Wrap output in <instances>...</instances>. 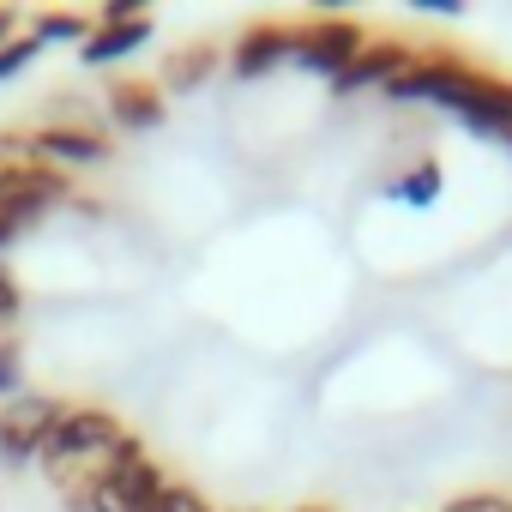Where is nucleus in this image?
<instances>
[{"instance_id":"1","label":"nucleus","mask_w":512,"mask_h":512,"mask_svg":"<svg viewBox=\"0 0 512 512\" xmlns=\"http://www.w3.org/2000/svg\"><path fill=\"white\" fill-rule=\"evenodd\" d=\"M133 446H139V440H133L109 410H97V404H67L61 422H55L49 440H43V470H49V482H55L67 500H79V494L103 488V482L115 476V464H121Z\"/></svg>"},{"instance_id":"2","label":"nucleus","mask_w":512,"mask_h":512,"mask_svg":"<svg viewBox=\"0 0 512 512\" xmlns=\"http://www.w3.org/2000/svg\"><path fill=\"white\" fill-rule=\"evenodd\" d=\"M362 49H368V31L356 19H344V13H314L308 25H290V55L302 67L326 73V79H338Z\"/></svg>"},{"instance_id":"3","label":"nucleus","mask_w":512,"mask_h":512,"mask_svg":"<svg viewBox=\"0 0 512 512\" xmlns=\"http://www.w3.org/2000/svg\"><path fill=\"white\" fill-rule=\"evenodd\" d=\"M61 410L67 404L49 398V392H13L7 404H0V458H7V464L43 458V440L61 422Z\"/></svg>"},{"instance_id":"4","label":"nucleus","mask_w":512,"mask_h":512,"mask_svg":"<svg viewBox=\"0 0 512 512\" xmlns=\"http://www.w3.org/2000/svg\"><path fill=\"white\" fill-rule=\"evenodd\" d=\"M67 199H73L67 175H61L55 163H43V169H31V175H19V181H0V223L31 229L37 217H49V211L67 205Z\"/></svg>"},{"instance_id":"5","label":"nucleus","mask_w":512,"mask_h":512,"mask_svg":"<svg viewBox=\"0 0 512 512\" xmlns=\"http://www.w3.org/2000/svg\"><path fill=\"white\" fill-rule=\"evenodd\" d=\"M37 151L55 169H97V163L115 157V145L97 127H85V121H49V127H37Z\"/></svg>"},{"instance_id":"6","label":"nucleus","mask_w":512,"mask_h":512,"mask_svg":"<svg viewBox=\"0 0 512 512\" xmlns=\"http://www.w3.org/2000/svg\"><path fill=\"white\" fill-rule=\"evenodd\" d=\"M410 61H416V49H410V43H398V37L368 43V49H362V55H356L338 79H332V91H338V97H356V91H386V85H392Z\"/></svg>"},{"instance_id":"7","label":"nucleus","mask_w":512,"mask_h":512,"mask_svg":"<svg viewBox=\"0 0 512 512\" xmlns=\"http://www.w3.org/2000/svg\"><path fill=\"white\" fill-rule=\"evenodd\" d=\"M103 109H109V121H115V127H127V133H151V127H163V121H169L163 91H157V85H145V79H115V85H109V97H103Z\"/></svg>"},{"instance_id":"8","label":"nucleus","mask_w":512,"mask_h":512,"mask_svg":"<svg viewBox=\"0 0 512 512\" xmlns=\"http://www.w3.org/2000/svg\"><path fill=\"white\" fill-rule=\"evenodd\" d=\"M278 61H290V25H247L241 31V43H235V55H229V73L235 79H260V73H272Z\"/></svg>"},{"instance_id":"9","label":"nucleus","mask_w":512,"mask_h":512,"mask_svg":"<svg viewBox=\"0 0 512 512\" xmlns=\"http://www.w3.org/2000/svg\"><path fill=\"white\" fill-rule=\"evenodd\" d=\"M145 37H151V13H145V19H127V25H91V37H85L79 49H85L91 67H109V61L145 49Z\"/></svg>"},{"instance_id":"10","label":"nucleus","mask_w":512,"mask_h":512,"mask_svg":"<svg viewBox=\"0 0 512 512\" xmlns=\"http://www.w3.org/2000/svg\"><path fill=\"white\" fill-rule=\"evenodd\" d=\"M217 49L211 43H193V49H181V55H169L163 61V79H157V91L169 97V91H193V85H205L211 73H217Z\"/></svg>"},{"instance_id":"11","label":"nucleus","mask_w":512,"mask_h":512,"mask_svg":"<svg viewBox=\"0 0 512 512\" xmlns=\"http://www.w3.org/2000/svg\"><path fill=\"white\" fill-rule=\"evenodd\" d=\"M440 187H446V175H440V163H434V157H416V169L392 181V193H398L404 205H416V211H422V205H434V199H440Z\"/></svg>"},{"instance_id":"12","label":"nucleus","mask_w":512,"mask_h":512,"mask_svg":"<svg viewBox=\"0 0 512 512\" xmlns=\"http://www.w3.org/2000/svg\"><path fill=\"white\" fill-rule=\"evenodd\" d=\"M49 157L37 151V133H0V181H19L31 169H43Z\"/></svg>"},{"instance_id":"13","label":"nucleus","mask_w":512,"mask_h":512,"mask_svg":"<svg viewBox=\"0 0 512 512\" xmlns=\"http://www.w3.org/2000/svg\"><path fill=\"white\" fill-rule=\"evenodd\" d=\"M31 37H37V43H85V37H91V25H85L79 13H43Z\"/></svg>"},{"instance_id":"14","label":"nucleus","mask_w":512,"mask_h":512,"mask_svg":"<svg viewBox=\"0 0 512 512\" xmlns=\"http://www.w3.org/2000/svg\"><path fill=\"white\" fill-rule=\"evenodd\" d=\"M37 49H43L37 37H19V43H7V49H0V79H19V73L37 61Z\"/></svg>"},{"instance_id":"15","label":"nucleus","mask_w":512,"mask_h":512,"mask_svg":"<svg viewBox=\"0 0 512 512\" xmlns=\"http://www.w3.org/2000/svg\"><path fill=\"white\" fill-rule=\"evenodd\" d=\"M446 512H512V500H506V494H494V488H476V494H458Z\"/></svg>"},{"instance_id":"16","label":"nucleus","mask_w":512,"mask_h":512,"mask_svg":"<svg viewBox=\"0 0 512 512\" xmlns=\"http://www.w3.org/2000/svg\"><path fill=\"white\" fill-rule=\"evenodd\" d=\"M163 512H211V500H205V494H193L187 482H169V494H163Z\"/></svg>"},{"instance_id":"17","label":"nucleus","mask_w":512,"mask_h":512,"mask_svg":"<svg viewBox=\"0 0 512 512\" xmlns=\"http://www.w3.org/2000/svg\"><path fill=\"white\" fill-rule=\"evenodd\" d=\"M19 314H25V296H19V284L7 278V266H0V332H7Z\"/></svg>"},{"instance_id":"18","label":"nucleus","mask_w":512,"mask_h":512,"mask_svg":"<svg viewBox=\"0 0 512 512\" xmlns=\"http://www.w3.org/2000/svg\"><path fill=\"white\" fill-rule=\"evenodd\" d=\"M19 392V344H0V404Z\"/></svg>"},{"instance_id":"19","label":"nucleus","mask_w":512,"mask_h":512,"mask_svg":"<svg viewBox=\"0 0 512 512\" xmlns=\"http://www.w3.org/2000/svg\"><path fill=\"white\" fill-rule=\"evenodd\" d=\"M127 19H145L139 0H103V7H97V25H127Z\"/></svg>"},{"instance_id":"20","label":"nucleus","mask_w":512,"mask_h":512,"mask_svg":"<svg viewBox=\"0 0 512 512\" xmlns=\"http://www.w3.org/2000/svg\"><path fill=\"white\" fill-rule=\"evenodd\" d=\"M7 43H19V13L0 7V49H7Z\"/></svg>"},{"instance_id":"21","label":"nucleus","mask_w":512,"mask_h":512,"mask_svg":"<svg viewBox=\"0 0 512 512\" xmlns=\"http://www.w3.org/2000/svg\"><path fill=\"white\" fill-rule=\"evenodd\" d=\"M13 235H19V229H13V223H0V247H7V241H13Z\"/></svg>"},{"instance_id":"22","label":"nucleus","mask_w":512,"mask_h":512,"mask_svg":"<svg viewBox=\"0 0 512 512\" xmlns=\"http://www.w3.org/2000/svg\"><path fill=\"white\" fill-rule=\"evenodd\" d=\"M139 512H163V500H157V506H139Z\"/></svg>"},{"instance_id":"23","label":"nucleus","mask_w":512,"mask_h":512,"mask_svg":"<svg viewBox=\"0 0 512 512\" xmlns=\"http://www.w3.org/2000/svg\"><path fill=\"white\" fill-rule=\"evenodd\" d=\"M302 512H326V506H302Z\"/></svg>"}]
</instances>
